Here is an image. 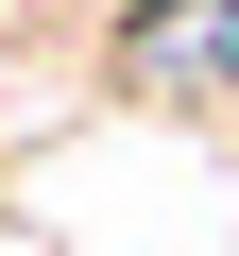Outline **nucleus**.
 I'll return each instance as SVG.
<instances>
[{
	"label": "nucleus",
	"instance_id": "1",
	"mask_svg": "<svg viewBox=\"0 0 239 256\" xmlns=\"http://www.w3.org/2000/svg\"><path fill=\"white\" fill-rule=\"evenodd\" d=\"M102 86L154 120H239V0H120Z\"/></svg>",
	"mask_w": 239,
	"mask_h": 256
}]
</instances>
